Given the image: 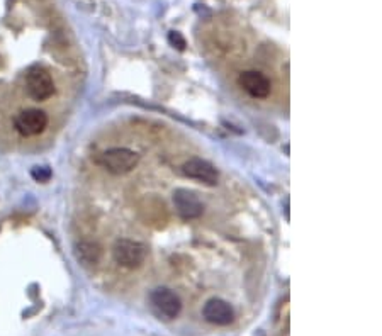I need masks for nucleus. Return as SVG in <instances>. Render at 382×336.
<instances>
[{
    "instance_id": "7ed1b4c3",
    "label": "nucleus",
    "mask_w": 382,
    "mask_h": 336,
    "mask_svg": "<svg viewBox=\"0 0 382 336\" xmlns=\"http://www.w3.org/2000/svg\"><path fill=\"white\" fill-rule=\"evenodd\" d=\"M25 90L34 101H48L54 94V83L50 72L43 67H32L25 73Z\"/></svg>"
},
{
    "instance_id": "20e7f679",
    "label": "nucleus",
    "mask_w": 382,
    "mask_h": 336,
    "mask_svg": "<svg viewBox=\"0 0 382 336\" xmlns=\"http://www.w3.org/2000/svg\"><path fill=\"white\" fill-rule=\"evenodd\" d=\"M151 308L163 319H176L182 311L180 297L167 287H156L150 294Z\"/></svg>"
},
{
    "instance_id": "6e6552de",
    "label": "nucleus",
    "mask_w": 382,
    "mask_h": 336,
    "mask_svg": "<svg viewBox=\"0 0 382 336\" xmlns=\"http://www.w3.org/2000/svg\"><path fill=\"white\" fill-rule=\"evenodd\" d=\"M173 206L182 219H198L204 209L201 199L187 189H177L173 192Z\"/></svg>"
},
{
    "instance_id": "f257e3e1",
    "label": "nucleus",
    "mask_w": 382,
    "mask_h": 336,
    "mask_svg": "<svg viewBox=\"0 0 382 336\" xmlns=\"http://www.w3.org/2000/svg\"><path fill=\"white\" fill-rule=\"evenodd\" d=\"M99 163L111 174L126 175L138 167L140 155L129 148H111L99 156Z\"/></svg>"
},
{
    "instance_id": "0eeeda50",
    "label": "nucleus",
    "mask_w": 382,
    "mask_h": 336,
    "mask_svg": "<svg viewBox=\"0 0 382 336\" xmlns=\"http://www.w3.org/2000/svg\"><path fill=\"white\" fill-rule=\"evenodd\" d=\"M238 83L243 90H245L248 96H252L255 98H265L270 96V80L260 72L248 70L240 73L238 76Z\"/></svg>"
},
{
    "instance_id": "f8f14e48",
    "label": "nucleus",
    "mask_w": 382,
    "mask_h": 336,
    "mask_svg": "<svg viewBox=\"0 0 382 336\" xmlns=\"http://www.w3.org/2000/svg\"><path fill=\"white\" fill-rule=\"evenodd\" d=\"M169 43L173 46V48H177L178 51H184L185 46H187V43H185V38L178 31H170L169 32Z\"/></svg>"
},
{
    "instance_id": "423d86ee",
    "label": "nucleus",
    "mask_w": 382,
    "mask_h": 336,
    "mask_svg": "<svg viewBox=\"0 0 382 336\" xmlns=\"http://www.w3.org/2000/svg\"><path fill=\"white\" fill-rule=\"evenodd\" d=\"M182 171H184L185 177L206 185H216L217 180H220V174H217L216 167L202 158L187 160L184 167H182Z\"/></svg>"
},
{
    "instance_id": "f03ea898",
    "label": "nucleus",
    "mask_w": 382,
    "mask_h": 336,
    "mask_svg": "<svg viewBox=\"0 0 382 336\" xmlns=\"http://www.w3.org/2000/svg\"><path fill=\"white\" fill-rule=\"evenodd\" d=\"M147 246L134 240H118L112 246V258L125 269H138L147 258Z\"/></svg>"
},
{
    "instance_id": "1a4fd4ad",
    "label": "nucleus",
    "mask_w": 382,
    "mask_h": 336,
    "mask_svg": "<svg viewBox=\"0 0 382 336\" xmlns=\"http://www.w3.org/2000/svg\"><path fill=\"white\" fill-rule=\"evenodd\" d=\"M202 316L204 319L209 321V323L217 324V326H226V324L233 323L235 319V311L229 306V302L224 299L214 297L204 304L202 308Z\"/></svg>"
},
{
    "instance_id": "39448f33",
    "label": "nucleus",
    "mask_w": 382,
    "mask_h": 336,
    "mask_svg": "<svg viewBox=\"0 0 382 336\" xmlns=\"http://www.w3.org/2000/svg\"><path fill=\"white\" fill-rule=\"evenodd\" d=\"M14 126H16L17 133L25 138L38 136L48 126V116L41 109H25L16 116Z\"/></svg>"
},
{
    "instance_id": "9b49d317",
    "label": "nucleus",
    "mask_w": 382,
    "mask_h": 336,
    "mask_svg": "<svg viewBox=\"0 0 382 336\" xmlns=\"http://www.w3.org/2000/svg\"><path fill=\"white\" fill-rule=\"evenodd\" d=\"M31 177L36 182H48L51 178V170L48 167H34L31 170Z\"/></svg>"
},
{
    "instance_id": "9d476101",
    "label": "nucleus",
    "mask_w": 382,
    "mask_h": 336,
    "mask_svg": "<svg viewBox=\"0 0 382 336\" xmlns=\"http://www.w3.org/2000/svg\"><path fill=\"white\" fill-rule=\"evenodd\" d=\"M75 253L78 262H82L83 265H96L99 264L102 250L99 244L94 243V241H80L76 244Z\"/></svg>"
}]
</instances>
